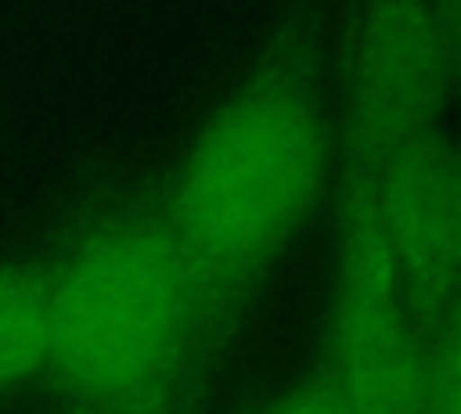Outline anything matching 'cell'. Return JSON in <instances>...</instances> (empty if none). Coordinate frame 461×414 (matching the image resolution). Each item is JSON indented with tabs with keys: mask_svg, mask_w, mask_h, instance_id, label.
I'll return each instance as SVG.
<instances>
[{
	"mask_svg": "<svg viewBox=\"0 0 461 414\" xmlns=\"http://www.w3.org/2000/svg\"><path fill=\"white\" fill-rule=\"evenodd\" d=\"M331 47L328 7L321 0L292 7L191 133L155 198L191 266L212 364L331 191L339 166Z\"/></svg>",
	"mask_w": 461,
	"mask_h": 414,
	"instance_id": "1",
	"label": "cell"
},
{
	"mask_svg": "<svg viewBox=\"0 0 461 414\" xmlns=\"http://www.w3.org/2000/svg\"><path fill=\"white\" fill-rule=\"evenodd\" d=\"M47 378L68 407L176 414L212 367L202 299L158 202L90 216L47 263Z\"/></svg>",
	"mask_w": 461,
	"mask_h": 414,
	"instance_id": "2",
	"label": "cell"
},
{
	"mask_svg": "<svg viewBox=\"0 0 461 414\" xmlns=\"http://www.w3.org/2000/svg\"><path fill=\"white\" fill-rule=\"evenodd\" d=\"M457 36L429 0H349L331 47L339 162L375 166L443 126Z\"/></svg>",
	"mask_w": 461,
	"mask_h": 414,
	"instance_id": "3",
	"label": "cell"
},
{
	"mask_svg": "<svg viewBox=\"0 0 461 414\" xmlns=\"http://www.w3.org/2000/svg\"><path fill=\"white\" fill-rule=\"evenodd\" d=\"M321 378L357 414H411L418 328L382 238L371 173L339 162Z\"/></svg>",
	"mask_w": 461,
	"mask_h": 414,
	"instance_id": "4",
	"label": "cell"
},
{
	"mask_svg": "<svg viewBox=\"0 0 461 414\" xmlns=\"http://www.w3.org/2000/svg\"><path fill=\"white\" fill-rule=\"evenodd\" d=\"M353 166V162H349ZM375 209L418 335L461 320V169L447 130L375 166Z\"/></svg>",
	"mask_w": 461,
	"mask_h": 414,
	"instance_id": "5",
	"label": "cell"
},
{
	"mask_svg": "<svg viewBox=\"0 0 461 414\" xmlns=\"http://www.w3.org/2000/svg\"><path fill=\"white\" fill-rule=\"evenodd\" d=\"M50 277L47 263L0 259V392L47 374Z\"/></svg>",
	"mask_w": 461,
	"mask_h": 414,
	"instance_id": "6",
	"label": "cell"
},
{
	"mask_svg": "<svg viewBox=\"0 0 461 414\" xmlns=\"http://www.w3.org/2000/svg\"><path fill=\"white\" fill-rule=\"evenodd\" d=\"M411 414H461V320L418 335Z\"/></svg>",
	"mask_w": 461,
	"mask_h": 414,
	"instance_id": "7",
	"label": "cell"
},
{
	"mask_svg": "<svg viewBox=\"0 0 461 414\" xmlns=\"http://www.w3.org/2000/svg\"><path fill=\"white\" fill-rule=\"evenodd\" d=\"M256 414H357L321 374L285 389L281 396H274L267 407H259Z\"/></svg>",
	"mask_w": 461,
	"mask_h": 414,
	"instance_id": "8",
	"label": "cell"
},
{
	"mask_svg": "<svg viewBox=\"0 0 461 414\" xmlns=\"http://www.w3.org/2000/svg\"><path fill=\"white\" fill-rule=\"evenodd\" d=\"M429 7L436 11V18L443 22V29L450 36H457V25H461V0H429Z\"/></svg>",
	"mask_w": 461,
	"mask_h": 414,
	"instance_id": "9",
	"label": "cell"
},
{
	"mask_svg": "<svg viewBox=\"0 0 461 414\" xmlns=\"http://www.w3.org/2000/svg\"><path fill=\"white\" fill-rule=\"evenodd\" d=\"M61 414H97V410H86V407H65Z\"/></svg>",
	"mask_w": 461,
	"mask_h": 414,
	"instance_id": "10",
	"label": "cell"
}]
</instances>
